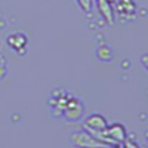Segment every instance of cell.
Returning <instances> with one entry per match:
<instances>
[{
    "label": "cell",
    "instance_id": "1",
    "mask_svg": "<svg viewBox=\"0 0 148 148\" xmlns=\"http://www.w3.org/2000/svg\"><path fill=\"white\" fill-rule=\"evenodd\" d=\"M71 144L77 148H108L105 144H102L101 141H98L92 133H89L88 130H77L71 133Z\"/></svg>",
    "mask_w": 148,
    "mask_h": 148
},
{
    "label": "cell",
    "instance_id": "2",
    "mask_svg": "<svg viewBox=\"0 0 148 148\" xmlns=\"http://www.w3.org/2000/svg\"><path fill=\"white\" fill-rule=\"evenodd\" d=\"M84 114V105L83 102L76 96H70L68 101L65 104V108H64V113H62V117L67 120V121H79Z\"/></svg>",
    "mask_w": 148,
    "mask_h": 148
},
{
    "label": "cell",
    "instance_id": "3",
    "mask_svg": "<svg viewBox=\"0 0 148 148\" xmlns=\"http://www.w3.org/2000/svg\"><path fill=\"white\" fill-rule=\"evenodd\" d=\"M116 5V14L120 15L121 21H129L136 16V3L135 0H119Z\"/></svg>",
    "mask_w": 148,
    "mask_h": 148
},
{
    "label": "cell",
    "instance_id": "4",
    "mask_svg": "<svg viewBox=\"0 0 148 148\" xmlns=\"http://www.w3.org/2000/svg\"><path fill=\"white\" fill-rule=\"evenodd\" d=\"M108 126V121L107 119L102 116V114H90L84 119V123H83V129L88 130L89 133H93V132H99V130H105Z\"/></svg>",
    "mask_w": 148,
    "mask_h": 148
},
{
    "label": "cell",
    "instance_id": "5",
    "mask_svg": "<svg viewBox=\"0 0 148 148\" xmlns=\"http://www.w3.org/2000/svg\"><path fill=\"white\" fill-rule=\"evenodd\" d=\"M27 43L28 39L24 33H14L8 37V46L19 55H24L27 52Z\"/></svg>",
    "mask_w": 148,
    "mask_h": 148
},
{
    "label": "cell",
    "instance_id": "6",
    "mask_svg": "<svg viewBox=\"0 0 148 148\" xmlns=\"http://www.w3.org/2000/svg\"><path fill=\"white\" fill-rule=\"evenodd\" d=\"M108 138L111 141H114L116 144H123L127 138V130L126 127L121 125V123H113V125H108L105 129Z\"/></svg>",
    "mask_w": 148,
    "mask_h": 148
},
{
    "label": "cell",
    "instance_id": "7",
    "mask_svg": "<svg viewBox=\"0 0 148 148\" xmlns=\"http://www.w3.org/2000/svg\"><path fill=\"white\" fill-rule=\"evenodd\" d=\"M93 3H96L98 12H99V15L104 18V21L108 25H113L114 19H116V12H114L113 5H111L108 0H95Z\"/></svg>",
    "mask_w": 148,
    "mask_h": 148
},
{
    "label": "cell",
    "instance_id": "8",
    "mask_svg": "<svg viewBox=\"0 0 148 148\" xmlns=\"http://www.w3.org/2000/svg\"><path fill=\"white\" fill-rule=\"evenodd\" d=\"M95 55H96V58L99 59V61H102V62H110V61L114 58L113 49H111L110 46H107V45H102V46L98 47Z\"/></svg>",
    "mask_w": 148,
    "mask_h": 148
},
{
    "label": "cell",
    "instance_id": "9",
    "mask_svg": "<svg viewBox=\"0 0 148 148\" xmlns=\"http://www.w3.org/2000/svg\"><path fill=\"white\" fill-rule=\"evenodd\" d=\"M79 8L84 12V14H90L93 8V0H76Z\"/></svg>",
    "mask_w": 148,
    "mask_h": 148
},
{
    "label": "cell",
    "instance_id": "10",
    "mask_svg": "<svg viewBox=\"0 0 148 148\" xmlns=\"http://www.w3.org/2000/svg\"><path fill=\"white\" fill-rule=\"evenodd\" d=\"M121 147H123V148H141V147L138 145V142L133 139V135H132V136H127L126 141L121 144Z\"/></svg>",
    "mask_w": 148,
    "mask_h": 148
},
{
    "label": "cell",
    "instance_id": "11",
    "mask_svg": "<svg viewBox=\"0 0 148 148\" xmlns=\"http://www.w3.org/2000/svg\"><path fill=\"white\" fill-rule=\"evenodd\" d=\"M6 76H8V70H6L5 65H2V67H0V80H3Z\"/></svg>",
    "mask_w": 148,
    "mask_h": 148
},
{
    "label": "cell",
    "instance_id": "12",
    "mask_svg": "<svg viewBox=\"0 0 148 148\" xmlns=\"http://www.w3.org/2000/svg\"><path fill=\"white\" fill-rule=\"evenodd\" d=\"M147 58H148V56H147V53H144V55H142V59H141V61H142V65H144V70H145V71H148V67H147Z\"/></svg>",
    "mask_w": 148,
    "mask_h": 148
},
{
    "label": "cell",
    "instance_id": "13",
    "mask_svg": "<svg viewBox=\"0 0 148 148\" xmlns=\"http://www.w3.org/2000/svg\"><path fill=\"white\" fill-rule=\"evenodd\" d=\"M108 148H123L121 144H117V145H113V147H108Z\"/></svg>",
    "mask_w": 148,
    "mask_h": 148
},
{
    "label": "cell",
    "instance_id": "14",
    "mask_svg": "<svg viewBox=\"0 0 148 148\" xmlns=\"http://www.w3.org/2000/svg\"><path fill=\"white\" fill-rule=\"evenodd\" d=\"M2 65H5V62H3V56H0V67Z\"/></svg>",
    "mask_w": 148,
    "mask_h": 148
},
{
    "label": "cell",
    "instance_id": "15",
    "mask_svg": "<svg viewBox=\"0 0 148 148\" xmlns=\"http://www.w3.org/2000/svg\"><path fill=\"white\" fill-rule=\"evenodd\" d=\"M108 2H110L111 5H114V3H117V2H119V0H108Z\"/></svg>",
    "mask_w": 148,
    "mask_h": 148
},
{
    "label": "cell",
    "instance_id": "16",
    "mask_svg": "<svg viewBox=\"0 0 148 148\" xmlns=\"http://www.w3.org/2000/svg\"><path fill=\"white\" fill-rule=\"evenodd\" d=\"M93 2H95V0H93Z\"/></svg>",
    "mask_w": 148,
    "mask_h": 148
}]
</instances>
